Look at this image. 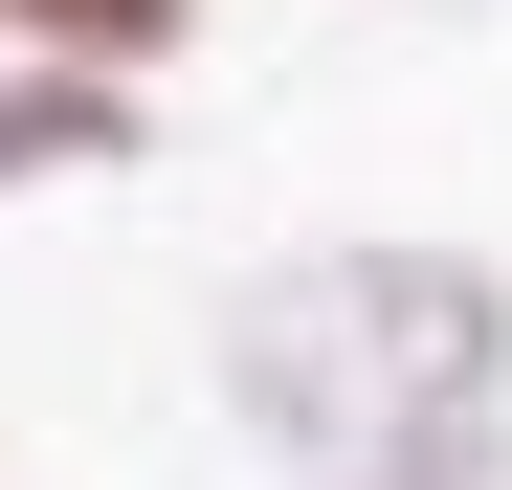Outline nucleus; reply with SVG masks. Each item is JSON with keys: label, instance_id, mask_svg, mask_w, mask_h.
<instances>
[{"label": "nucleus", "instance_id": "obj_1", "mask_svg": "<svg viewBox=\"0 0 512 490\" xmlns=\"http://www.w3.org/2000/svg\"><path fill=\"white\" fill-rule=\"evenodd\" d=\"M245 424L334 490H490L512 468V290L468 245H312L223 312Z\"/></svg>", "mask_w": 512, "mask_h": 490}, {"label": "nucleus", "instance_id": "obj_2", "mask_svg": "<svg viewBox=\"0 0 512 490\" xmlns=\"http://www.w3.org/2000/svg\"><path fill=\"white\" fill-rule=\"evenodd\" d=\"M0 45L112 90V67H179V45H201V0H0Z\"/></svg>", "mask_w": 512, "mask_h": 490}, {"label": "nucleus", "instance_id": "obj_3", "mask_svg": "<svg viewBox=\"0 0 512 490\" xmlns=\"http://www.w3.org/2000/svg\"><path fill=\"white\" fill-rule=\"evenodd\" d=\"M67 156H134V90H90V67H23V90H0V179H67Z\"/></svg>", "mask_w": 512, "mask_h": 490}]
</instances>
